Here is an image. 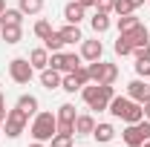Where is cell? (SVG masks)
Returning a JSON list of instances; mask_svg holds the SVG:
<instances>
[{
    "label": "cell",
    "instance_id": "6da1fadb",
    "mask_svg": "<svg viewBox=\"0 0 150 147\" xmlns=\"http://www.w3.org/2000/svg\"><path fill=\"white\" fill-rule=\"evenodd\" d=\"M29 133H32V139L35 141H52V136L58 133V115L55 112H35V118H32V124H29Z\"/></svg>",
    "mask_w": 150,
    "mask_h": 147
},
{
    "label": "cell",
    "instance_id": "7a4b0ae2",
    "mask_svg": "<svg viewBox=\"0 0 150 147\" xmlns=\"http://www.w3.org/2000/svg\"><path fill=\"white\" fill-rule=\"evenodd\" d=\"M26 127H29V115L20 110V107L6 110V118H3V133H6V139H18Z\"/></svg>",
    "mask_w": 150,
    "mask_h": 147
},
{
    "label": "cell",
    "instance_id": "3957f363",
    "mask_svg": "<svg viewBox=\"0 0 150 147\" xmlns=\"http://www.w3.org/2000/svg\"><path fill=\"white\" fill-rule=\"evenodd\" d=\"M121 139H124V144H127V147H142L150 139V121H147V118H142L139 124H127L124 133H121Z\"/></svg>",
    "mask_w": 150,
    "mask_h": 147
},
{
    "label": "cell",
    "instance_id": "277c9868",
    "mask_svg": "<svg viewBox=\"0 0 150 147\" xmlns=\"http://www.w3.org/2000/svg\"><path fill=\"white\" fill-rule=\"evenodd\" d=\"M9 78L15 84H29L35 78V66L29 64V58H12L9 61Z\"/></svg>",
    "mask_w": 150,
    "mask_h": 147
},
{
    "label": "cell",
    "instance_id": "5b68a950",
    "mask_svg": "<svg viewBox=\"0 0 150 147\" xmlns=\"http://www.w3.org/2000/svg\"><path fill=\"white\" fill-rule=\"evenodd\" d=\"M127 95H130L133 101H139V104H147L150 101V81L147 78H136L127 84Z\"/></svg>",
    "mask_w": 150,
    "mask_h": 147
},
{
    "label": "cell",
    "instance_id": "8992f818",
    "mask_svg": "<svg viewBox=\"0 0 150 147\" xmlns=\"http://www.w3.org/2000/svg\"><path fill=\"white\" fill-rule=\"evenodd\" d=\"M101 55H104V43L98 40V37H84L81 40V58L84 61H101Z\"/></svg>",
    "mask_w": 150,
    "mask_h": 147
},
{
    "label": "cell",
    "instance_id": "52a82bcc",
    "mask_svg": "<svg viewBox=\"0 0 150 147\" xmlns=\"http://www.w3.org/2000/svg\"><path fill=\"white\" fill-rule=\"evenodd\" d=\"M112 95H115V90H112V84H101V90H98V98H95L93 104H90V110H95V112H104L107 107H110Z\"/></svg>",
    "mask_w": 150,
    "mask_h": 147
},
{
    "label": "cell",
    "instance_id": "ba28073f",
    "mask_svg": "<svg viewBox=\"0 0 150 147\" xmlns=\"http://www.w3.org/2000/svg\"><path fill=\"white\" fill-rule=\"evenodd\" d=\"M84 18H87V9H84V6H81L78 0H75V3H67V6H64V20H67V23L78 26V23H81Z\"/></svg>",
    "mask_w": 150,
    "mask_h": 147
},
{
    "label": "cell",
    "instance_id": "9c48e42d",
    "mask_svg": "<svg viewBox=\"0 0 150 147\" xmlns=\"http://www.w3.org/2000/svg\"><path fill=\"white\" fill-rule=\"evenodd\" d=\"M61 81H64V75L52 69V66H46V69H40V84H43V90H61Z\"/></svg>",
    "mask_w": 150,
    "mask_h": 147
},
{
    "label": "cell",
    "instance_id": "30bf717a",
    "mask_svg": "<svg viewBox=\"0 0 150 147\" xmlns=\"http://www.w3.org/2000/svg\"><path fill=\"white\" fill-rule=\"evenodd\" d=\"M121 35H127V40H130L133 46H147V43H150V29L144 26V23H139L136 29H130V32H121Z\"/></svg>",
    "mask_w": 150,
    "mask_h": 147
},
{
    "label": "cell",
    "instance_id": "8fae6325",
    "mask_svg": "<svg viewBox=\"0 0 150 147\" xmlns=\"http://www.w3.org/2000/svg\"><path fill=\"white\" fill-rule=\"evenodd\" d=\"M93 139L98 141V144H107V141H112L115 139V127H112L110 121H98L93 130Z\"/></svg>",
    "mask_w": 150,
    "mask_h": 147
},
{
    "label": "cell",
    "instance_id": "7c38bea8",
    "mask_svg": "<svg viewBox=\"0 0 150 147\" xmlns=\"http://www.w3.org/2000/svg\"><path fill=\"white\" fill-rule=\"evenodd\" d=\"M93 130H95V118L90 112H81L75 118V136H93Z\"/></svg>",
    "mask_w": 150,
    "mask_h": 147
},
{
    "label": "cell",
    "instance_id": "4fadbf2b",
    "mask_svg": "<svg viewBox=\"0 0 150 147\" xmlns=\"http://www.w3.org/2000/svg\"><path fill=\"white\" fill-rule=\"evenodd\" d=\"M130 95H112L110 107H107V112H112L115 118H124V112H127V107H130Z\"/></svg>",
    "mask_w": 150,
    "mask_h": 147
},
{
    "label": "cell",
    "instance_id": "5bb4252c",
    "mask_svg": "<svg viewBox=\"0 0 150 147\" xmlns=\"http://www.w3.org/2000/svg\"><path fill=\"white\" fill-rule=\"evenodd\" d=\"M0 37H3L6 43H20V40H23V26L6 23V26H0Z\"/></svg>",
    "mask_w": 150,
    "mask_h": 147
},
{
    "label": "cell",
    "instance_id": "9a60e30c",
    "mask_svg": "<svg viewBox=\"0 0 150 147\" xmlns=\"http://www.w3.org/2000/svg\"><path fill=\"white\" fill-rule=\"evenodd\" d=\"M29 64L35 66V72L46 69V66H49V52H46V46H38V49H32V52H29Z\"/></svg>",
    "mask_w": 150,
    "mask_h": 147
},
{
    "label": "cell",
    "instance_id": "2e32d148",
    "mask_svg": "<svg viewBox=\"0 0 150 147\" xmlns=\"http://www.w3.org/2000/svg\"><path fill=\"white\" fill-rule=\"evenodd\" d=\"M90 26H93V32H95V35H104V32H107V29L112 26V23H110V15L95 9V15L90 18Z\"/></svg>",
    "mask_w": 150,
    "mask_h": 147
},
{
    "label": "cell",
    "instance_id": "e0dca14e",
    "mask_svg": "<svg viewBox=\"0 0 150 147\" xmlns=\"http://www.w3.org/2000/svg\"><path fill=\"white\" fill-rule=\"evenodd\" d=\"M142 118H144V107H142L139 101H130V107H127V112H124L121 121H124V124H139Z\"/></svg>",
    "mask_w": 150,
    "mask_h": 147
},
{
    "label": "cell",
    "instance_id": "ac0fdd59",
    "mask_svg": "<svg viewBox=\"0 0 150 147\" xmlns=\"http://www.w3.org/2000/svg\"><path fill=\"white\" fill-rule=\"evenodd\" d=\"M115 81H118V66L101 61V78H98V84H115Z\"/></svg>",
    "mask_w": 150,
    "mask_h": 147
},
{
    "label": "cell",
    "instance_id": "d6986e66",
    "mask_svg": "<svg viewBox=\"0 0 150 147\" xmlns=\"http://www.w3.org/2000/svg\"><path fill=\"white\" fill-rule=\"evenodd\" d=\"M58 32H61V37H64V43H67V46H69V43H81V40H84L81 29L72 26V23H67V26H64V29H58Z\"/></svg>",
    "mask_w": 150,
    "mask_h": 147
},
{
    "label": "cell",
    "instance_id": "ffe728a7",
    "mask_svg": "<svg viewBox=\"0 0 150 147\" xmlns=\"http://www.w3.org/2000/svg\"><path fill=\"white\" fill-rule=\"evenodd\" d=\"M15 107H20V110L26 112V115H35L40 104H38V98H35V95H29V92H26V95H20V98H18V104H15Z\"/></svg>",
    "mask_w": 150,
    "mask_h": 147
},
{
    "label": "cell",
    "instance_id": "44dd1931",
    "mask_svg": "<svg viewBox=\"0 0 150 147\" xmlns=\"http://www.w3.org/2000/svg\"><path fill=\"white\" fill-rule=\"evenodd\" d=\"M43 46H46V52H61L67 43H64V37H61V32H49V35L43 37Z\"/></svg>",
    "mask_w": 150,
    "mask_h": 147
},
{
    "label": "cell",
    "instance_id": "7402d4cb",
    "mask_svg": "<svg viewBox=\"0 0 150 147\" xmlns=\"http://www.w3.org/2000/svg\"><path fill=\"white\" fill-rule=\"evenodd\" d=\"M23 18H26V15H23L20 9H9V6H6V12L0 15V26H6V23H18V26H23Z\"/></svg>",
    "mask_w": 150,
    "mask_h": 147
},
{
    "label": "cell",
    "instance_id": "603a6c76",
    "mask_svg": "<svg viewBox=\"0 0 150 147\" xmlns=\"http://www.w3.org/2000/svg\"><path fill=\"white\" fill-rule=\"evenodd\" d=\"M81 52H64V75L67 72H75L78 66H81Z\"/></svg>",
    "mask_w": 150,
    "mask_h": 147
},
{
    "label": "cell",
    "instance_id": "cb8c5ba5",
    "mask_svg": "<svg viewBox=\"0 0 150 147\" xmlns=\"http://www.w3.org/2000/svg\"><path fill=\"white\" fill-rule=\"evenodd\" d=\"M61 90H64V92H69V95L81 92V81L75 78V72H67V75H64V81H61Z\"/></svg>",
    "mask_w": 150,
    "mask_h": 147
},
{
    "label": "cell",
    "instance_id": "d4e9b609",
    "mask_svg": "<svg viewBox=\"0 0 150 147\" xmlns=\"http://www.w3.org/2000/svg\"><path fill=\"white\" fill-rule=\"evenodd\" d=\"M18 9L23 15H40V12H43V0H20Z\"/></svg>",
    "mask_w": 150,
    "mask_h": 147
},
{
    "label": "cell",
    "instance_id": "484cf974",
    "mask_svg": "<svg viewBox=\"0 0 150 147\" xmlns=\"http://www.w3.org/2000/svg\"><path fill=\"white\" fill-rule=\"evenodd\" d=\"M112 49H115V55H133V43L127 40V35H121V32H118V37H115Z\"/></svg>",
    "mask_w": 150,
    "mask_h": 147
},
{
    "label": "cell",
    "instance_id": "4316f807",
    "mask_svg": "<svg viewBox=\"0 0 150 147\" xmlns=\"http://www.w3.org/2000/svg\"><path fill=\"white\" fill-rule=\"evenodd\" d=\"M142 20L136 18V15H124V18H118V32H130V29H136Z\"/></svg>",
    "mask_w": 150,
    "mask_h": 147
},
{
    "label": "cell",
    "instance_id": "83f0119b",
    "mask_svg": "<svg viewBox=\"0 0 150 147\" xmlns=\"http://www.w3.org/2000/svg\"><path fill=\"white\" fill-rule=\"evenodd\" d=\"M49 147H72V133H55Z\"/></svg>",
    "mask_w": 150,
    "mask_h": 147
},
{
    "label": "cell",
    "instance_id": "f1b7e54d",
    "mask_svg": "<svg viewBox=\"0 0 150 147\" xmlns=\"http://www.w3.org/2000/svg\"><path fill=\"white\" fill-rule=\"evenodd\" d=\"M112 12H115L118 18H124V15H133V12H136V6H133L130 0H115V6H112Z\"/></svg>",
    "mask_w": 150,
    "mask_h": 147
},
{
    "label": "cell",
    "instance_id": "f546056e",
    "mask_svg": "<svg viewBox=\"0 0 150 147\" xmlns=\"http://www.w3.org/2000/svg\"><path fill=\"white\" fill-rule=\"evenodd\" d=\"M136 75L139 78H150V58H136Z\"/></svg>",
    "mask_w": 150,
    "mask_h": 147
},
{
    "label": "cell",
    "instance_id": "4dcf8cb0",
    "mask_svg": "<svg viewBox=\"0 0 150 147\" xmlns=\"http://www.w3.org/2000/svg\"><path fill=\"white\" fill-rule=\"evenodd\" d=\"M49 32H55V29H52V23H49V20H43V18H40V20H38V23H35V35L40 37V40H43V37L49 35Z\"/></svg>",
    "mask_w": 150,
    "mask_h": 147
},
{
    "label": "cell",
    "instance_id": "1f68e13d",
    "mask_svg": "<svg viewBox=\"0 0 150 147\" xmlns=\"http://www.w3.org/2000/svg\"><path fill=\"white\" fill-rule=\"evenodd\" d=\"M49 66L64 75V52H49Z\"/></svg>",
    "mask_w": 150,
    "mask_h": 147
},
{
    "label": "cell",
    "instance_id": "d6a6232c",
    "mask_svg": "<svg viewBox=\"0 0 150 147\" xmlns=\"http://www.w3.org/2000/svg\"><path fill=\"white\" fill-rule=\"evenodd\" d=\"M112 6H115V0H98V3H95V9H98V12H107V15L112 12Z\"/></svg>",
    "mask_w": 150,
    "mask_h": 147
},
{
    "label": "cell",
    "instance_id": "836d02e7",
    "mask_svg": "<svg viewBox=\"0 0 150 147\" xmlns=\"http://www.w3.org/2000/svg\"><path fill=\"white\" fill-rule=\"evenodd\" d=\"M133 55L136 58H150V43L147 46H133Z\"/></svg>",
    "mask_w": 150,
    "mask_h": 147
},
{
    "label": "cell",
    "instance_id": "e575fe53",
    "mask_svg": "<svg viewBox=\"0 0 150 147\" xmlns=\"http://www.w3.org/2000/svg\"><path fill=\"white\" fill-rule=\"evenodd\" d=\"M6 118V98H3V92H0V121Z\"/></svg>",
    "mask_w": 150,
    "mask_h": 147
},
{
    "label": "cell",
    "instance_id": "d590c367",
    "mask_svg": "<svg viewBox=\"0 0 150 147\" xmlns=\"http://www.w3.org/2000/svg\"><path fill=\"white\" fill-rule=\"evenodd\" d=\"M78 3H81L84 9H90V6H95V3H98V0H78Z\"/></svg>",
    "mask_w": 150,
    "mask_h": 147
},
{
    "label": "cell",
    "instance_id": "8d00e7d4",
    "mask_svg": "<svg viewBox=\"0 0 150 147\" xmlns=\"http://www.w3.org/2000/svg\"><path fill=\"white\" fill-rule=\"evenodd\" d=\"M142 107H144V118L150 121V101H147V104H142Z\"/></svg>",
    "mask_w": 150,
    "mask_h": 147
},
{
    "label": "cell",
    "instance_id": "74e56055",
    "mask_svg": "<svg viewBox=\"0 0 150 147\" xmlns=\"http://www.w3.org/2000/svg\"><path fill=\"white\" fill-rule=\"evenodd\" d=\"M29 147H46V141H32Z\"/></svg>",
    "mask_w": 150,
    "mask_h": 147
},
{
    "label": "cell",
    "instance_id": "f35d334b",
    "mask_svg": "<svg viewBox=\"0 0 150 147\" xmlns=\"http://www.w3.org/2000/svg\"><path fill=\"white\" fill-rule=\"evenodd\" d=\"M3 12H6V0H0V15H3Z\"/></svg>",
    "mask_w": 150,
    "mask_h": 147
},
{
    "label": "cell",
    "instance_id": "ab89813d",
    "mask_svg": "<svg viewBox=\"0 0 150 147\" xmlns=\"http://www.w3.org/2000/svg\"><path fill=\"white\" fill-rule=\"evenodd\" d=\"M133 6H136V9H139V6H142V3H144V0H130Z\"/></svg>",
    "mask_w": 150,
    "mask_h": 147
},
{
    "label": "cell",
    "instance_id": "60d3db41",
    "mask_svg": "<svg viewBox=\"0 0 150 147\" xmlns=\"http://www.w3.org/2000/svg\"><path fill=\"white\" fill-rule=\"evenodd\" d=\"M142 147H150V139H147V141H144V144H142Z\"/></svg>",
    "mask_w": 150,
    "mask_h": 147
},
{
    "label": "cell",
    "instance_id": "b9f144b4",
    "mask_svg": "<svg viewBox=\"0 0 150 147\" xmlns=\"http://www.w3.org/2000/svg\"><path fill=\"white\" fill-rule=\"evenodd\" d=\"M0 133H3V121H0Z\"/></svg>",
    "mask_w": 150,
    "mask_h": 147
}]
</instances>
